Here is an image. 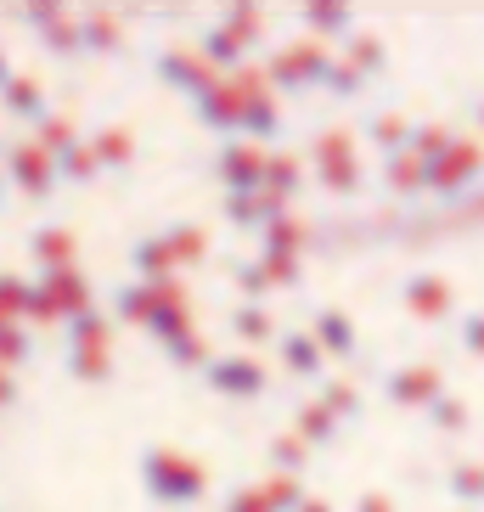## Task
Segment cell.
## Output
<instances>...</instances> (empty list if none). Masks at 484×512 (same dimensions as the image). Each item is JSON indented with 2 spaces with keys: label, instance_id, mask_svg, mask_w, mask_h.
<instances>
[{
  "label": "cell",
  "instance_id": "obj_16",
  "mask_svg": "<svg viewBox=\"0 0 484 512\" xmlns=\"http://www.w3.org/2000/svg\"><path fill=\"white\" fill-rule=\"evenodd\" d=\"M158 79H164V85H175V91L192 102V96L209 91L220 74H209V68L197 62V51H164V57H158Z\"/></svg>",
  "mask_w": 484,
  "mask_h": 512
},
{
  "label": "cell",
  "instance_id": "obj_15",
  "mask_svg": "<svg viewBox=\"0 0 484 512\" xmlns=\"http://www.w3.org/2000/svg\"><path fill=\"white\" fill-rule=\"evenodd\" d=\"M0 113L34 130V124L51 113L46 91H40V79H29V74H12V79H6V85H0Z\"/></svg>",
  "mask_w": 484,
  "mask_h": 512
},
{
  "label": "cell",
  "instance_id": "obj_11",
  "mask_svg": "<svg viewBox=\"0 0 484 512\" xmlns=\"http://www.w3.org/2000/svg\"><path fill=\"white\" fill-rule=\"evenodd\" d=\"M400 304H406L417 321H445L456 310V293L445 276H406L400 282Z\"/></svg>",
  "mask_w": 484,
  "mask_h": 512
},
{
  "label": "cell",
  "instance_id": "obj_43",
  "mask_svg": "<svg viewBox=\"0 0 484 512\" xmlns=\"http://www.w3.org/2000/svg\"><path fill=\"white\" fill-rule=\"evenodd\" d=\"M40 40H46V51H57L62 62H79V17L62 12L57 23H46V29H40Z\"/></svg>",
  "mask_w": 484,
  "mask_h": 512
},
{
  "label": "cell",
  "instance_id": "obj_45",
  "mask_svg": "<svg viewBox=\"0 0 484 512\" xmlns=\"http://www.w3.org/2000/svg\"><path fill=\"white\" fill-rule=\"evenodd\" d=\"M265 456H271V473H293V479H299L304 467H310V451H304V445H299L293 434H276Z\"/></svg>",
  "mask_w": 484,
  "mask_h": 512
},
{
  "label": "cell",
  "instance_id": "obj_51",
  "mask_svg": "<svg viewBox=\"0 0 484 512\" xmlns=\"http://www.w3.org/2000/svg\"><path fill=\"white\" fill-rule=\"evenodd\" d=\"M355 512H394V501H389V496H378V490H366V496L355 501Z\"/></svg>",
  "mask_w": 484,
  "mask_h": 512
},
{
  "label": "cell",
  "instance_id": "obj_40",
  "mask_svg": "<svg viewBox=\"0 0 484 512\" xmlns=\"http://www.w3.org/2000/svg\"><path fill=\"white\" fill-rule=\"evenodd\" d=\"M51 169H57V186H62V181H68V186H91L96 175H102V169H96V158H91V147H85V141H79L74 152H62V158H57V164H51Z\"/></svg>",
  "mask_w": 484,
  "mask_h": 512
},
{
  "label": "cell",
  "instance_id": "obj_22",
  "mask_svg": "<svg viewBox=\"0 0 484 512\" xmlns=\"http://www.w3.org/2000/svg\"><path fill=\"white\" fill-rule=\"evenodd\" d=\"M197 62H203L209 74H237V68H242V46L220 29V23H209V29L197 34Z\"/></svg>",
  "mask_w": 484,
  "mask_h": 512
},
{
  "label": "cell",
  "instance_id": "obj_17",
  "mask_svg": "<svg viewBox=\"0 0 484 512\" xmlns=\"http://www.w3.org/2000/svg\"><path fill=\"white\" fill-rule=\"evenodd\" d=\"M124 29L113 12H79V57H119Z\"/></svg>",
  "mask_w": 484,
  "mask_h": 512
},
{
  "label": "cell",
  "instance_id": "obj_31",
  "mask_svg": "<svg viewBox=\"0 0 484 512\" xmlns=\"http://www.w3.org/2000/svg\"><path fill=\"white\" fill-rule=\"evenodd\" d=\"M378 175H383V192H394V197H417L423 192V164L406 158V152H389Z\"/></svg>",
  "mask_w": 484,
  "mask_h": 512
},
{
  "label": "cell",
  "instance_id": "obj_10",
  "mask_svg": "<svg viewBox=\"0 0 484 512\" xmlns=\"http://www.w3.org/2000/svg\"><path fill=\"white\" fill-rule=\"evenodd\" d=\"M237 107H242V96H237V85L231 79H214L209 91H197L192 96V119L197 124H209L214 136H237Z\"/></svg>",
  "mask_w": 484,
  "mask_h": 512
},
{
  "label": "cell",
  "instance_id": "obj_30",
  "mask_svg": "<svg viewBox=\"0 0 484 512\" xmlns=\"http://www.w3.org/2000/svg\"><path fill=\"white\" fill-rule=\"evenodd\" d=\"M259 237H265V254H271V259H299V248H304V226L293 220V214L265 220V226H259Z\"/></svg>",
  "mask_w": 484,
  "mask_h": 512
},
{
  "label": "cell",
  "instance_id": "obj_18",
  "mask_svg": "<svg viewBox=\"0 0 484 512\" xmlns=\"http://www.w3.org/2000/svg\"><path fill=\"white\" fill-rule=\"evenodd\" d=\"M29 254H34V265H40V276L74 271V231L68 226H40L34 242H29Z\"/></svg>",
  "mask_w": 484,
  "mask_h": 512
},
{
  "label": "cell",
  "instance_id": "obj_20",
  "mask_svg": "<svg viewBox=\"0 0 484 512\" xmlns=\"http://www.w3.org/2000/svg\"><path fill=\"white\" fill-rule=\"evenodd\" d=\"M259 192L276 197V203L288 209L293 197L304 192V164H299V158H288V152H265V181H259Z\"/></svg>",
  "mask_w": 484,
  "mask_h": 512
},
{
  "label": "cell",
  "instance_id": "obj_6",
  "mask_svg": "<svg viewBox=\"0 0 484 512\" xmlns=\"http://www.w3.org/2000/svg\"><path fill=\"white\" fill-rule=\"evenodd\" d=\"M0 175H6L23 197H34V203L57 197V169H51V158L34 147V141H17V147L0 152Z\"/></svg>",
  "mask_w": 484,
  "mask_h": 512
},
{
  "label": "cell",
  "instance_id": "obj_1",
  "mask_svg": "<svg viewBox=\"0 0 484 512\" xmlns=\"http://www.w3.org/2000/svg\"><path fill=\"white\" fill-rule=\"evenodd\" d=\"M141 490L158 507H192V501L209 496V473H203L197 456H181L169 445H147L141 451Z\"/></svg>",
  "mask_w": 484,
  "mask_h": 512
},
{
  "label": "cell",
  "instance_id": "obj_55",
  "mask_svg": "<svg viewBox=\"0 0 484 512\" xmlns=\"http://www.w3.org/2000/svg\"><path fill=\"white\" fill-rule=\"evenodd\" d=\"M6 79H12V68H6V51H0V85H6Z\"/></svg>",
  "mask_w": 484,
  "mask_h": 512
},
{
  "label": "cell",
  "instance_id": "obj_4",
  "mask_svg": "<svg viewBox=\"0 0 484 512\" xmlns=\"http://www.w3.org/2000/svg\"><path fill=\"white\" fill-rule=\"evenodd\" d=\"M479 181H484V147L479 141H451V147L423 169V192H434V197H462Z\"/></svg>",
  "mask_w": 484,
  "mask_h": 512
},
{
  "label": "cell",
  "instance_id": "obj_5",
  "mask_svg": "<svg viewBox=\"0 0 484 512\" xmlns=\"http://www.w3.org/2000/svg\"><path fill=\"white\" fill-rule=\"evenodd\" d=\"M197 377H203L214 394H226V400H259V394L271 389V372H265L254 355H214Z\"/></svg>",
  "mask_w": 484,
  "mask_h": 512
},
{
  "label": "cell",
  "instance_id": "obj_33",
  "mask_svg": "<svg viewBox=\"0 0 484 512\" xmlns=\"http://www.w3.org/2000/svg\"><path fill=\"white\" fill-rule=\"evenodd\" d=\"M68 372H74L79 383H102V377L113 372V344H74L68 349Z\"/></svg>",
  "mask_w": 484,
  "mask_h": 512
},
{
  "label": "cell",
  "instance_id": "obj_12",
  "mask_svg": "<svg viewBox=\"0 0 484 512\" xmlns=\"http://www.w3.org/2000/svg\"><path fill=\"white\" fill-rule=\"evenodd\" d=\"M276 355H282L288 377H299V383H321V377H327V355L316 349V338H310L304 327L276 332Z\"/></svg>",
  "mask_w": 484,
  "mask_h": 512
},
{
  "label": "cell",
  "instance_id": "obj_46",
  "mask_svg": "<svg viewBox=\"0 0 484 512\" xmlns=\"http://www.w3.org/2000/svg\"><path fill=\"white\" fill-rule=\"evenodd\" d=\"M34 344H29V332L17 327V321H0V372H12V366H29Z\"/></svg>",
  "mask_w": 484,
  "mask_h": 512
},
{
  "label": "cell",
  "instance_id": "obj_27",
  "mask_svg": "<svg viewBox=\"0 0 484 512\" xmlns=\"http://www.w3.org/2000/svg\"><path fill=\"white\" fill-rule=\"evenodd\" d=\"M79 141H85V136H79V124H74V119H68V113H46V119L34 124V147L46 152L51 164H57L62 152H74V147H79Z\"/></svg>",
  "mask_w": 484,
  "mask_h": 512
},
{
  "label": "cell",
  "instance_id": "obj_39",
  "mask_svg": "<svg viewBox=\"0 0 484 512\" xmlns=\"http://www.w3.org/2000/svg\"><path fill=\"white\" fill-rule=\"evenodd\" d=\"M321 91H333L338 102H355V96L366 91V79L355 74L344 57H327V68H321Z\"/></svg>",
  "mask_w": 484,
  "mask_h": 512
},
{
  "label": "cell",
  "instance_id": "obj_13",
  "mask_svg": "<svg viewBox=\"0 0 484 512\" xmlns=\"http://www.w3.org/2000/svg\"><path fill=\"white\" fill-rule=\"evenodd\" d=\"M40 293H46V304L57 310V321H74V316H85V310H96L91 282H85L79 271H51V276H40Z\"/></svg>",
  "mask_w": 484,
  "mask_h": 512
},
{
  "label": "cell",
  "instance_id": "obj_32",
  "mask_svg": "<svg viewBox=\"0 0 484 512\" xmlns=\"http://www.w3.org/2000/svg\"><path fill=\"white\" fill-rule=\"evenodd\" d=\"M231 332H237L242 344H276V321L265 304H237L231 310Z\"/></svg>",
  "mask_w": 484,
  "mask_h": 512
},
{
  "label": "cell",
  "instance_id": "obj_54",
  "mask_svg": "<svg viewBox=\"0 0 484 512\" xmlns=\"http://www.w3.org/2000/svg\"><path fill=\"white\" fill-rule=\"evenodd\" d=\"M468 119L479 124V136H484V96H479V102H468Z\"/></svg>",
  "mask_w": 484,
  "mask_h": 512
},
{
  "label": "cell",
  "instance_id": "obj_38",
  "mask_svg": "<svg viewBox=\"0 0 484 512\" xmlns=\"http://www.w3.org/2000/svg\"><path fill=\"white\" fill-rule=\"evenodd\" d=\"M164 248L175 259V271H181V265H197L209 254V237H203V226H175V231H164Z\"/></svg>",
  "mask_w": 484,
  "mask_h": 512
},
{
  "label": "cell",
  "instance_id": "obj_52",
  "mask_svg": "<svg viewBox=\"0 0 484 512\" xmlns=\"http://www.w3.org/2000/svg\"><path fill=\"white\" fill-rule=\"evenodd\" d=\"M17 400V383H12V372H0V406H12Z\"/></svg>",
  "mask_w": 484,
  "mask_h": 512
},
{
  "label": "cell",
  "instance_id": "obj_49",
  "mask_svg": "<svg viewBox=\"0 0 484 512\" xmlns=\"http://www.w3.org/2000/svg\"><path fill=\"white\" fill-rule=\"evenodd\" d=\"M220 512H271L265 507V496H259V484H242V490H231L226 496V507Z\"/></svg>",
  "mask_w": 484,
  "mask_h": 512
},
{
  "label": "cell",
  "instance_id": "obj_9",
  "mask_svg": "<svg viewBox=\"0 0 484 512\" xmlns=\"http://www.w3.org/2000/svg\"><path fill=\"white\" fill-rule=\"evenodd\" d=\"M439 394H445L439 366H394V372H383V400L400 411H428Z\"/></svg>",
  "mask_w": 484,
  "mask_h": 512
},
{
  "label": "cell",
  "instance_id": "obj_7",
  "mask_svg": "<svg viewBox=\"0 0 484 512\" xmlns=\"http://www.w3.org/2000/svg\"><path fill=\"white\" fill-rule=\"evenodd\" d=\"M265 152L271 147H254V141L231 136L226 147L214 152V181H220V192H259V181H265Z\"/></svg>",
  "mask_w": 484,
  "mask_h": 512
},
{
  "label": "cell",
  "instance_id": "obj_48",
  "mask_svg": "<svg viewBox=\"0 0 484 512\" xmlns=\"http://www.w3.org/2000/svg\"><path fill=\"white\" fill-rule=\"evenodd\" d=\"M456 338H462L468 355H479V361H484V310H468V316L456 321Z\"/></svg>",
  "mask_w": 484,
  "mask_h": 512
},
{
  "label": "cell",
  "instance_id": "obj_41",
  "mask_svg": "<svg viewBox=\"0 0 484 512\" xmlns=\"http://www.w3.org/2000/svg\"><path fill=\"white\" fill-rule=\"evenodd\" d=\"M259 496H265V507H271V512H293L304 496H310V490H304L293 473H271V479L259 484Z\"/></svg>",
  "mask_w": 484,
  "mask_h": 512
},
{
  "label": "cell",
  "instance_id": "obj_34",
  "mask_svg": "<svg viewBox=\"0 0 484 512\" xmlns=\"http://www.w3.org/2000/svg\"><path fill=\"white\" fill-rule=\"evenodd\" d=\"M344 46H349L344 62H349V68H355L361 79H372V74H383V68H389V51H383L378 34H349Z\"/></svg>",
  "mask_w": 484,
  "mask_h": 512
},
{
  "label": "cell",
  "instance_id": "obj_36",
  "mask_svg": "<svg viewBox=\"0 0 484 512\" xmlns=\"http://www.w3.org/2000/svg\"><path fill=\"white\" fill-rule=\"evenodd\" d=\"M445 490H451L462 507H484V462H451Z\"/></svg>",
  "mask_w": 484,
  "mask_h": 512
},
{
  "label": "cell",
  "instance_id": "obj_23",
  "mask_svg": "<svg viewBox=\"0 0 484 512\" xmlns=\"http://www.w3.org/2000/svg\"><path fill=\"white\" fill-rule=\"evenodd\" d=\"M316 406L327 411V417L338 422V428H344V422H361V389H355V383H349V377H321V394H316Z\"/></svg>",
  "mask_w": 484,
  "mask_h": 512
},
{
  "label": "cell",
  "instance_id": "obj_8",
  "mask_svg": "<svg viewBox=\"0 0 484 512\" xmlns=\"http://www.w3.org/2000/svg\"><path fill=\"white\" fill-rule=\"evenodd\" d=\"M141 327H147L158 344H175V338L197 332L192 327V304H186V287L175 282V276H169V282H152V310H147Z\"/></svg>",
  "mask_w": 484,
  "mask_h": 512
},
{
  "label": "cell",
  "instance_id": "obj_47",
  "mask_svg": "<svg viewBox=\"0 0 484 512\" xmlns=\"http://www.w3.org/2000/svg\"><path fill=\"white\" fill-rule=\"evenodd\" d=\"M164 355H169L175 366H186V372H203V366L214 361V349L203 344L197 332H186V338H175V344H164Z\"/></svg>",
  "mask_w": 484,
  "mask_h": 512
},
{
  "label": "cell",
  "instance_id": "obj_53",
  "mask_svg": "<svg viewBox=\"0 0 484 512\" xmlns=\"http://www.w3.org/2000/svg\"><path fill=\"white\" fill-rule=\"evenodd\" d=\"M293 512H333V501H321V496H304Z\"/></svg>",
  "mask_w": 484,
  "mask_h": 512
},
{
  "label": "cell",
  "instance_id": "obj_57",
  "mask_svg": "<svg viewBox=\"0 0 484 512\" xmlns=\"http://www.w3.org/2000/svg\"><path fill=\"white\" fill-rule=\"evenodd\" d=\"M0 152H6V141H0Z\"/></svg>",
  "mask_w": 484,
  "mask_h": 512
},
{
  "label": "cell",
  "instance_id": "obj_42",
  "mask_svg": "<svg viewBox=\"0 0 484 512\" xmlns=\"http://www.w3.org/2000/svg\"><path fill=\"white\" fill-rule=\"evenodd\" d=\"M231 282L242 287V304H265V299L276 293L271 276H265V265H259V259H248V265L237 259V265H231Z\"/></svg>",
  "mask_w": 484,
  "mask_h": 512
},
{
  "label": "cell",
  "instance_id": "obj_2",
  "mask_svg": "<svg viewBox=\"0 0 484 512\" xmlns=\"http://www.w3.org/2000/svg\"><path fill=\"white\" fill-rule=\"evenodd\" d=\"M310 169H316V181L327 186V192H338V197H355L361 181H366L349 130H327V136H316V147H310Z\"/></svg>",
  "mask_w": 484,
  "mask_h": 512
},
{
  "label": "cell",
  "instance_id": "obj_28",
  "mask_svg": "<svg viewBox=\"0 0 484 512\" xmlns=\"http://www.w3.org/2000/svg\"><path fill=\"white\" fill-rule=\"evenodd\" d=\"M293 439H299L304 451L316 456V451H327V445L338 439V422L327 417V411H321L316 400H310V406H299V417H293Z\"/></svg>",
  "mask_w": 484,
  "mask_h": 512
},
{
  "label": "cell",
  "instance_id": "obj_14",
  "mask_svg": "<svg viewBox=\"0 0 484 512\" xmlns=\"http://www.w3.org/2000/svg\"><path fill=\"white\" fill-rule=\"evenodd\" d=\"M310 338H316L321 355H333V361H355L361 355V338H355V321L344 316V310H316V321H310Z\"/></svg>",
  "mask_w": 484,
  "mask_h": 512
},
{
  "label": "cell",
  "instance_id": "obj_44",
  "mask_svg": "<svg viewBox=\"0 0 484 512\" xmlns=\"http://www.w3.org/2000/svg\"><path fill=\"white\" fill-rule=\"evenodd\" d=\"M423 417L434 422L439 434H468V400H456V394H439Z\"/></svg>",
  "mask_w": 484,
  "mask_h": 512
},
{
  "label": "cell",
  "instance_id": "obj_25",
  "mask_svg": "<svg viewBox=\"0 0 484 512\" xmlns=\"http://www.w3.org/2000/svg\"><path fill=\"white\" fill-rule=\"evenodd\" d=\"M299 17L316 34H327V40H349L355 34V12H349L344 0H310V6H299Z\"/></svg>",
  "mask_w": 484,
  "mask_h": 512
},
{
  "label": "cell",
  "instance_id": "obj_56",
  "mask_svg": "<svg viewBox=\"0 0 484 512\" xmlns=\"http://www.w3.org/2000/svg\"><path fill=\"white\" fill-rule=\"evenodd\" d=\"M0 203H6V175H0Z\"/></svg>",
  "mask_w": 484,
  "mask_h": 512
},
{
  "label": "cell",
  "instance_id": "obj_35",
  "mask_svg": "<svg viewBox=\"0 0 484 512\" xmlns=\"http://www.w3.org/2000/svg\"><path fill=\"white\" fill-rule=\"evenodd\" d=\"M74 344H113V321L102 310H85V316L62 321V349H74Z\"/></svg>",
  "mask_w": 484,
  "mask_h": 512
},
{
  "label": "cell",
  "instance_id": "obj_37",
  "mask_svg": "<svg viewBox=\"0 0 484 512\" xmlns=\"http://www.w3.org/2000/svg\"><path fill=\"white\" fill-rule=\"evenodd\" d=\"M451 130H445V124H411V141H406V158H417V164H434V158H439V152H445V147H451Z\"/></svg>",
  "mask_w": 484,
  "mask_h": 512
},
{
  "label": "cell",
  "instance_id": "obj_24",
  "mask_svg": "<svg viewBox=\"0 0 484 512\" xmlns=\"http://www.w3.org/2000/svg\"><path fill=\"white\" fill-rule=\"evenodd\" d=\"M361 136L372 141V147L389 158V152H406V141H411V119L406 113H366L361 119Z\"/></svg>",
  "mask_w": 484,
  "mask_h": 512
},
{
  "label": "cell",
  "instance_id": "obj_3",
  "mask_svg": "<svg viewBox=\"0 0 484 512\" xmlns=\"http://www.w3.org/2000/svg\"><path fill=\"white\" fill-rule=\"evenodd\" d=\"M327 57L333 51L316 46V40H299V46H282L276 57H265V68H259V79H265V91H310V85H321V68H327Z\"/></svg>",
  "mask_w": 484,
  "mask_h": 512
},
{
  "label": "cell",
  "instance_id": "obj_50",
  "mask_svg": "<svg viewBox=\"0 0 484 512\" xmlns=\"http://www.w3.org/2000/svg\"><path fill=\"white\" fill-rule=\"evenodd\" d=\"M17 17H23V23L40 34L46 23H57V17H62V6H51V0H34V6H17Z\"/></svg>",
  "mask_w": 484,
  "mask_h": 512
},
{
  "label": "cell",
  "instance_id": "obj_19",
  "mask_svg": "<svg viewBox=\"0 0 484 512\" xmlns=\"http://www.w3.org/2000/svg\"><path fill=\"white\" fill-rule=\"evenodd\" d=\"M85 147H91L96 169H107V175H124V169L136 164V136H130L124 124H113V130H96Z\"/></svg>",
  "mask_w": 484,
  "mask_h": 512
},
{
  "label": "cell",
  "instance_id": "obj_21",
  "mask_svg": "<svg viewBox=\"0 0 484 512\" xmlns=\"http://www.w3.org/2000/svg\"><path fill=\"white\" fill-rule=\"evenodd\" d=\"M220 209H226V220H231V226H242V231H259L265 220L288 214L276 197H265V192H226V203H220Z\"/></svg>",
  "mask_w": 484,
  "mask_h": 512
},
{
  "label": "cell",
  "instance_id": "obj_26",
  "mask_svg": "<svg viewBox=\"0 0 484 512\" xmlns=\"http://www.w3.org/2000/svg\"><path fill=\"white\" fill-rule=\"evenodd\" d=\"M152 310V287L147 282H119L107 293V321H124V327H141Z\"/></svg>",
  "mask_w": 484,
  "mask_h": 512
},
{
  "label": "cell",
  "instance_id": "obj_29",
  "mask_svg": "<svg viewBox=\"0 0 484 512\" xmlns=\"http://www.w3.org/2000/svg\"><path fill=\"white\" fill-rule=\"evenodd\" d=\"M220 29H226L231 40L242 46V57L265 46V12H259V6H226V17H220Z\"/></svg>",
  "mask_w": 484,
  "mask_h": 512
}]
</instances>
